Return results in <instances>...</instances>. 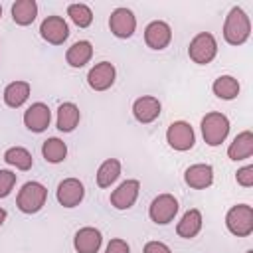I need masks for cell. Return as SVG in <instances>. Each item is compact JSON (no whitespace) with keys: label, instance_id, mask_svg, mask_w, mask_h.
I'll list each match as a JSON object with an SVG mask.
<instances>
[{"label":"cell","instance_id":"cell-25","mask_svg":"<svg viewBox=\"0 0 253 253\" xmlns=\"http://www.w3.org/2000/svg\"><path fill=\"white\" fill-rule=\"evenodd\" d=\"M121 174V162L117 158H109L105 160L99 170H97V186L99 188H109Z\"/></svg>","mask_w":253,"mask_h":253},{"label":"cell","instance_id":"cell-30","mask_svg":"<svg viewBox=\"0 0 253 253\" xmlns=\"http://www.w3.org/2000/svg\"><path fill=\"white\" fill-rule=\"evenodd\" d=\"M235 178H237V184H241L243 188H251L253 186V166L249 164V166L239 168Z\"/></svg>","mask_w":253,"mask_h":253},{"label":"cell","instance_id":"cell-24","mask_svg":"<svg viewBox=\"0 0 253 253\" xmlns=\"http://www.w3.org/2000/svg\"><path fill=\"white\" fill-rule=\"evenodd\" d=\"M211 89H213V93H215L219 99L231 101V99H235V97L239 95V81H237L235 77H231V75H219V77L213 81Z\"/></svg>","mask_w":253,"mask_h":253},{"label":"cell","instance_id":"cell-12","mask_svg":"<svg viewBox=\"0 0 253 253\" xmlns=\"http://www.w3.org/2000/svg\"><path fill=\"white\" fill-rule=\"evenodd\" d=\"M115 75H117V71H115L113 63L101 61L95 67H91V71L87 73V83L95 91H107L115 83Z\"/></svg>","mask_w":253,"mask_h":253},{"label":"cell","instance_id":"cell-16","mask_svg":"<svg viewBox=\"0 0 253 253\" xmlns=\"http://www.w3.org/2000/svg\"><path fill=\"white\" fill-rule=\"evenodd\" d=\"M184 180L194 190L210 188L211 182H213V168L210 164H192L190 168H186Z\"/></svg>","mask_w":253,"mask_h":253},{"label":"cell","instance_id":"cell-7","mask_svg":"<svg viewBox=\"0 0 253 253\" xmlns=\"http://www.w3.org/2000/svg\"><path fill=\"white\" fill-rule=\"evenodd\" d=\"M166 140L168 144L174 148V150H180V152H186L194 146L196 142V134H194V128L184 123V121H176L168 126L166 130Z\"/></svg>","mask_w":253,"mask_h":253},{"label":"cell","instance_id":"cell-3","mask_svg":"<svg viewBox=\"0 0 253 253\" xmlns=\"http://www.w3.org/2000/svg\"><path fill=\"white\" fill-rule=\"evenodd\" d=\"M229 132V121L225 115L221 113H208L202 119V134L206 144L210 146H217L227 138Z\"/></svg>","mask_w":253,"mask_h":253},{"label":"cell","instance_id":"cell-17","mask_svg":"<svg viewBox=\"0 0 253 253\" xmlns=\"http://www.w3.org/2000/svg\"><path fill=\"white\" fill-rule=\"evenodd\" d=\"M101 231L95 227H81L73 237V247L77 253H97L101 247Z\"/></svg>","mask_w":253,"mask_h":253},{"label":"cell","instance_id":"cell-14","mask_svg":"<svg viewBox=\"0 0 253 253\" xmlns=\"http://www.w3.org/2000/svg\"><path fill=\"white\" fill-rule=\"evenodd\" d=\"M138 190H140V184L138 180H125L117 190H113L111 194V204L113 208L117 210H128L132 208V204L136 202L138 198Z\"/></svg>","mask_w":253,"mask_h":253},{"label":"cell","instance_id":"cell-28","mask_svg":"<svg viewBox=\"0 0 253 253\" xmlns=\"http://www.w3.org/2000/svg\"><path fill=\"white\" fill-rule=\"evenodd\" d=\"M67 16L79 28H87L93 22V12H91V8L87 4H69L67 6Z\"/></svg>","mask_w":253,"mask_h":253},{"label":"cell","instance_id":"cell-15","mask_svg":"<svg viewBox=\"0 0 253 253\" xmlns=\"http://www.w3.org/2000/svg\"><path fill=\"white\" fill-rule=\"evenodd\" d=\"M160 101L156 99V97H150V95H146V97H138L134 103H132V115H134V119L138 121V123H142V125H148V123H152V121H156L158 119V115H160Z\"/></svg>","mask_w":253,"mask_h":253},{"label":"cell","instance_id":"cell-11","mask_svg":"<svg viewBox=\"0 0 253 253\" xmlns=\"http://www.w3.org/2000/svg\"><path fill=\"white\" fill-rule=\"evenodd\" d=\"M170 40H172V30L162 20L150 22L144 30V42L150 49H164V47H168Z\"/></svg>","mask_w":253,"mask_h":253},{"label":"cell","instance_id":"cell-13","mask_svg":"<svg viewBox=\"0 0 253 253\" xmlns=\"http://www.w3.org/2000/svg\"><path fill=\"white\" fill-rule=\"evenodd\" d=\"M49 121H51V111L45 103H34L24 113V125L32 132H43L49 126Z\"/></svg>","mask_w":253,"mask_h":253},{"label":"cell","instance_id":"cell-34","mask_svg":"<svg viewBox=\"0 0 253 253\" xmlns=\"http://www.w3.org/2000/svg\"><path fill=\"white\" fill-rule=\"evenodd\" d=\"M247 253H253V249H249V251H247Z\"/></svg>","mask_w":253,"mask_h":253},{"label":"cell","instance_id":"cell-31","mask_svg":"<svg viewBox=\"0 0 253 253\" xmlns=\"http://www.w3.org/2000/svg\"><path fill=\"white\" fill-rule=\"evenodd\" d=\"M130 251V247H128V243L125 241V239H111L109 241V245H107V249H105V253H128Z\"/></svg>","mask_w":253,"mask_h":253},{"label":"cell","instance_id":"cell-8","mask_svg":"<svg viewBox=\"0 0 253 253\" xmlns=\"http://www.w3.org/2000/svg\"><path fill=\"white\" fill-rule=\"evenodd\" d=\"M85 196V188L77 178H65L57 186V202L63 208H75L81 204Z\"/></svg>","mask_w":253,"mask_h":253},{"label":"cell","instance_id":"cell-2","mask_svg":"<svg viewBox=\"0 0 253 253\" xmlns=\"http://www.w3.org/2000/svg\"><path fill=\"white\" fill-rule=\"evenodd\" d=\"M45 198H47V190H45L43 184H40V182H26L22 186V190L18 192L16 206L24 213H36V211H40L43 208Z\"/></svg>","mask_w":253,"mask_h":253},{"label":"cell","instance_id":"cell-9","mask_svg":"<svg viewBox=\"0 0 253 253\" xmlns=\"http://www.w3.org/2000/svg\"><path fill=\"white\" fill-rule=\"evenodd\" d=\"M40 34L45 42H49L53 45H59L67 40L69 28H67V24L61 16H47L40 26Z\"/></svg>","mask_w":253,"mask_h":253},{"label":"cell","instance_id":"cell-33","mask_svg":"<svg viewBox=\"0 0 253 253\" xmlns=\"http://www.w3.org/2000/svg\"><path fill=\"white\" fill-rule=\"evenodd\" d=\"M6 221V210L4 208H0V225Z\"/></svg>","mask_w":253,"mask_h":253},{"label":"cell","instance_id":"cell-23","mask_svg":"<svg viewBox=\"0 0 253 253\" xmlns=\"http://www.w3.org/2000/svg\"><path fill=\"white\" fill-rule=\"evenodd\" d=\"M93 55V45L87 42V40H81V42H75L67 53H65V59L71 67H83Z\"/></svg>","mask_w":253,"mask_h":253},{"label":"cell","instance_id":"cell-19","mask_svg":"<svg viewBox=\"0 0 253 253\" xmlns=\"http://www.w3.org/2000/svg\"><path fill=\"white\" fill-rule=\"evenodd\" d=\"M200 229H202V213H200V210H188L182 215V219L178 221V225H176V233L180 237H184V239L196 237L200 233Z\"/></svg>","mask_w":253,"mask_h":253},{"label":"cell","instance_id":"cell-6","mask_svg":"<svg viewBox=\"0 0 253 253\" xmlns=\"http://www.w3.org/2000/svg\"><path fill=\"white\" fill-rule=\"evenodd\" d=\"M178 211V200L172 196V194H160L152 200L150 208H148V215L154 223L158 225H166L174 219Z\"/></svg>","mask_w":253,"mask_h":253},{"label":"cell","instance_id":"cell-4","mask_svg":"<svg viewBox=\"0 0 253 253\" xmlns=\"http://www.w3.org/2000/svg\"><path fill=\"white\" fill-rule=\"evenodd\" d=\"M227 229L237 237H247L253 233V210L247 204L233 206L225 215Z\"/></svg>","mask_w":253,"mask_h":253},{"label":"cell","instance_id":"cell-27","mask_svg":"<svg viewBox=\"0 0 253 253\" xmlns=\"http://www.w3.org/2000/svg\"><path fill=\"white\" fill-rule=\"evenodd\" d=\"M4 160L10 164V166H16L18 170H30L32 164H34V158L32 154L22 148V146H12L4 152Z\"/></svg>","mask_w":253,"mask_h":253},{"label":"cell","instance_id":"cell-35","mask_svg":"<svg viewBox=\"0 0 253 253\" xmlns=\"http://www.w3.org/2000/svg\"><path fill=\"white\" fill-rule=\"evenodd\" d=\"M0 16H2V6H0Z\"/></svg>","mask_w":253,"mask_h":253},{"label":"cell","instance_id":"cell-18","mask_svg":"<svg viewBox=\"0 0 253 253\" xmlns=\"http://www.w3.org/2000/svg\"><path fill=\"white\" fill-rule=\"evenodd\" d=\"M251 154H253V134H251V130H243V132H239V134L233 138V142L229 144L227 156L237 162V160L249 158Z\"/></svg>","mask_w":253,"mask_h":253},{"label":"cell","instance_id":"cell-29","mask_svg":"<svg viewBox=\"0 0 253 253\" xmlns=\"http://www.w3.org/2000/svg\"><path fill=\"white\" fill-rule=\"evenodd\" d=\"M16 184V174L10 170H0V198H6Z\"/></svg>","mask_w":253,"mask_h":253},{"label":"cell","instance_id":"cell-32","mask_svg":"<svg viewBox=\"0 0 253 253\" xmlns=\"http://www.w3.org/2000/svg\"><path fill=\"white\" fill-rule=\"evenodd\" d=\"M144 253H172L170 247L162 241H148L144 245Z\"/></svg>","mask_w":253,"mask_h":253},{"label":"cell","instance_id":"cell-20","mask_svg":"<svg viewBox=\"0 0 253 253\" xmlns=\"http://www.w3.org/2000/svg\"><path fill=\"white\" fill-rule=\"evenodd\" d=\"M30 97V83L26 81H14L4 89V103L12 109L22 107Z\"/></svg>","mask_w":253,"mask_h":253},{"label":"cell","instance_id":"cell-21","mask_svg":"<svg viewBox=\"0 0 253 253\" xmlns=\"http://www.w3.org/2000/svg\"><path fill=\"white\" fill-rule=\"evenodd\" d=\"M79 107L73 103H61L57 109V128L61 132H71L79 123Z\"/></svg>","mask_w":253,"mask_h":253},{"label":"cell","instance_id":"cell-22","mask_svg":"<svg viewBox=\"0 0 253 253\" xmlns=\"http://www.w3.org/2000/svg\"><path fill=\"white\" fill-rule=\"evenodd\" d=\"M38 16V4L34 0H18L12 4V18L18 26H28Z\"/></svg>","mask_w":253,"mask_h":253},{"label":"cell","instance_id":"cell-10","mask_svg":"<svg viewBox=\"0 0 253 253\" xmlns=\"http://www.w3.org/2000/svg\"><path fill=\"white\" fill-rule=\"evenodd\" d=\"M109 28L117 38H130L136 28V18L128 8H117L109 18Z\"/></svg>","mask_w":253,"mask_h":253},{"label":"cell","instance_id":"cell-26","mask_svg":"<svg viewBox=\"0 0 253 253\" xmlns=\"http://www.w3.org/2000/svg\"><path fill=\"white\" fill-rule=\"evenodd\" d=\"M42 154H43V158H45L47 162L57 164V162H63V160H65V156H67V146H65L63 140H59V138L53 136V138H47V140L43 142Z\"/></svg>","mask_w":253,"mask_h":253},{"label":"cell","instance_id":"cell-1","mask_svg":"<svg viewBox=\"0 0 253 253\" xmlns=\"http://www.w3.org/2000/svg\"><path fill=\"white\" fill-rule=\"evenodd\" d=\"M251 34V22H249V16L239 8V6H233L229 10V14L225 16V24H223V38L227 43L231 45H241L247 42Z\"/></svg>","mask_w":253,"mask_h":253},{"label":"cell","instance_id":"cell-5","mask_svg":"<svg viewBox=\"0 0 253 253\" xmlns=\"http://www.w3.org/2000/svg\"><path fill=\"white\" fill-rule=\"evenodd\" d=\"M215 53H217V42L210 32H202L190 42L188 55L194 63L206 65L215 57Z\"/></svg>","mask_w":253,"mask_h":253}]
</instances>
